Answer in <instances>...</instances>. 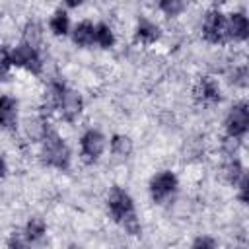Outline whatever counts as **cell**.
Returning a JSON list of instances; mask_svg holds the SVG:
<instances>
[{"label": "cell", "instance_id": "obj_1", "mask_svg": "<svg viewBox=\"0 0 249 249\" xmlns=\"http://www.w3.org/2000/svg\"><path fill=\"white\" fill-rule=\"evenodd\" d=\"M107 204H109L111 216H113L128 233H132V235L140 233V224H138V218H136V212H134V204H132V198L128 196V193H124L123 189L115 187V189L109 193Z\"/></svg>", "mask_w": 249, "mask_h": 249}, {"label": "cell", "instance_id": "obj_2", "mask_svg": "<svg viewBox=\"0 0 249 249\" xmlns=\"http://www.w3.org/2000/svg\"><path fill=\"white\" fill-rule=\"evenodd\" d=\"M43 140V161L56 169H66L70 163V150L64 140L53 130H49Z\"/></svg>", "mask_w": 249, "mask_h": 249}, {"label": "cell", "instance_id": "obj_3", "mask_svg": "<svg viewBox=\"0 0 249 249\" xmlns=\"http://www.w3.org/2000/svg\"><path fill=\"white\" fill-rule=\"evenodd\" d=\"M10 58H12V64L21 66V68H25V70H29V72H33V74H39V72H41V58H39L37 49L29 47V45H25V43L18 45V47L10 53Z\"/></svg>", "mask_w": 249, "mask_h": 249}, {"label": "cell", "instance_id": "obj_4", "mask_svg": "<svg viewBox=\"0 0 249 249\" xmlns=\"http://www.w3.org/2000/svg\"><path fill=\"white\" fill-rule=\"evenodd\" d=\"M249 126V109L247 103H237L231 107V111L228 113L226 119V128H228V136L231 138H239L247 132Z\"/></svg>", "mask_w": 249, "mask_h": 249}, {"label": "cell", "instance_id": "obj_5", "mask_svg": "<svg viewBox=\"0 0 249 249\" xmlns=\"http://www.w3.org/2000/svg\"><path fill=\"white\" fill-rule=\"evenodd\" d=\"M177 189V177L171 171H161L150 181V195L154 202H163Z\"/></svg>", "mask_w": 249, "mask_h": 249}, {"label": "cell", "instance_id": "obj_6", "mask_svg": "<svg viewBox=\"0 0 249 249\" xmlns=\"http://www.w3.org/2000/svg\"><path fill=\"white\" fill-rule=\"evenodd\" d=\"M202 33L206 37V41L210 43H222L228 37V27H226V18L222 12H208L204 18V25H202Z\"/></svg>", "mask_w": 249, "mask_h": 249}, {"label": "cell", "instance_id": "obj_7", "mask_svg": "<svg viewBox=\"0 0 249 249\" xmlns=\"http://www.w3.org/2000/svg\"><path fill=\"white\" fill-rule=\"evenodd\" d=\"M105 148V136L97 130H88L82 136V158L86 161H95Z\"/></svg>", "mask_w": 249, "mask_h": 249}, {"label": "cell", "instance_id": "obj_8", "mask_svg": "<svg viewBox=\"0 0 249 249\" xmlns=\"http://www.w3.org/2000/svg\"><path fill=\"white\" fill-rule=\"evenodd\" d=\"M195 97L202 103H216L220 101V88L214 78L204 76L196 86H195Z\"/></svg>", "mask_w": 249, "mask_h": 249}, {"label": "cell", "instance_id": "obj_9", "mask_svg": "<svg viewBox=\"0 0 249 249\" xmlns=\"http://www.w3.org/2000/svg\"><path fill=\"white\" fill-rule=\"evenodd\" d=\"M16 123H18V101L8 95H2L0 97V126L6 130H12L16 128Z\"/></svg>", "mask_w": 249, "mask_h": 249}, {"label": "cell", "instance_id": "obj_10", "mask_svg": "<svg viewBox=\"0 0 249 249\" xmlns=\"http://www.w3.org/2000/svg\"><path fill=\"white\" fill-rule=\"evenodd\" d=\"M226 27H228V37H233L237 41H243L249 35V21L241 12L231 14L230 19H226Z\"/></svg>", "mask_w": 249, "mask_h": 249}, {"label": "cell", "instance_id": "obj_11", "mask_svg": "<svg viewBox=\"0 0 249 249\" xmlns=\"http://www.w3.org/2000/svg\"><path fill=\"white\" fill-rule=\"evenodd\" d=\"M72 39H74V43L80 45V47H88V45H91V43L95 41V27H93V23H89V21H82V23H78L76 29H74Z\"/></svg>", "mask_w": 249, "mask_h": 249}, {"label": "cell", "instance_id": "obj_12", "mask_svg": "<svg viewBox=\"0 0 249 249\" xmlns=\"http://www.w3.org/2000/svg\"><path fill=\"white\" fill-rule=\"evenodd\" d=\"M136 37L142 41V43H154L160 39V27L148 19H140L138 21V27H136Z\"/></svg>", "mask_w": 249, "mask_h": 249}, {"label": "cell", "instance_id": "obj_13", "mask_svg": "<svg viewBox=\"0 0 249 249\" xmlns=\"http://www.w3.org/2000/svg\"><path fill=\"white\" fill-rule=\"evenodd\" d=\"M45 230H47V226H45V220L43 218H31L29 222H27V226H25V237L29 239V241H37V239H41L43 235H45Z\"/></svg>", "mask_w": 249, "mask_h": 249}, {"label": "cell", "instance_id": "obj_14", "mask_svg": "<svg viewBox=\"0 0 249 249\" xmlns=\"http://www.w3.org/2000/svg\"><path fill=\"white\" fill-rule=\"evenodd\" d=\"M111 150L115 156H121V158H126L130 152H132V142L128 136H123V134H115L113 140H111Z\"/></svg>", "mask_w": 249, "mask_h": 249}, {"label": "cell", "instance_id": "obj_15", "mask_svg": "<svg viewBox=\"0 0 249 249\" xmlns=\"http://www.w3.org/2000/svg\"><path fill=\"white\" fill-rule=\"evenodd\" d=\"M25 132H27V136H29L31 140H43V138L47 136L49 128L45 126V123H43L41 119H29V121L25 123Z\"/></svg>", "mask_w": 249, "mask_h": 249}, {"label": "cell", "instance_id": "obj_16", "mask_svg": "<svg viewBox=\"0 0 249 249\" xmlns=\"http://www.w3.org/2000/svg\"><path fill=\"white\" fill-rule=\"evenodd\" d=\"M41 35H43V33H41V25L35 23V21H29V23L25 25V29H23V43L35 49V47L41 43Z\"/></svg>", "mask_w": 249, "mask_h": 249}, {"label": "cell", "instance_id": "obj_17", "mask_svg": "<svg viewBox=\"0 0 249 249\" xmlns=\"http://www.w3.org/2000/svg\"><path fill=\"white\" fill-rule=\"evenodd\" d=\"M51 29H53V33H56V35H66L68 33V16H66V12L64 10H56L54 12V16L51 18Z\"/></svg>", "mask_w": 249, "mask_h": 249}, {"label": "cell", "instance_id": "obj_18", "mask_svg": "<svg viewBox=\"0 0 249 249\" xmlns=\"http://www.w3.org/2000/svg\"><path fill=\"white\" fill-rule=\"evenodd\" d=\"M95 43H99L103 49L113 47L115 37H113V31H111V27H109L107 23H99V25H95Z\"/></svg>", "mask_w": 249, "mask_h": 249}, {"label": "cell", "instance_id": "obj_19", "mask_svg": "<svg viewBox=\"0 0 249 249\" xmlns=\"http://www.w3.org/2000/svg\"><path fill=\"white\" fill-rule=\"evenodd\" d=\"M241 175H243V167H241V163L237 161V160H231V161H228L226 165H224V177L230 181V183H237L239 179H241Z\"/></svg>", "mask_w": 249, "mask_h": 249}, {"label": "cell", "instance_id": "obj_20", "mask_svg": "<svg viewBox=\"0 0 249 249\" xmlns=\"http://www.w3.org/2000/svg\"><path fill=\"white\" fill-rule=\"evenodd\" d=\"M27 243H29V239L25 237V233L14 231L8 239V249H27Z\"/></svg>", "mask_w": 249, "mask_h": 249}, {"label": "cell", "instance_id": "obj_21", "mask_svg": "<svg viewBox=\"0 0 249 249\" xmlns=\"http://www.w3.org/2000/svg\"><path fill=\"white\" fill-rule=\"evenodd\" d=\"M183 8H185V4L179 0H163L160 4V10H163L167 16H177L179 12H183Z\"/></svg>", "mask_w": 249, "mask_h": 249}, {"label": "cell", "instance_id": "obj_22", "mask_svg": "<svg viewBox=\"0 0 249 249\" xmlns=\"http://www.w3.org/2000/svg\"><path fill=\"white\" fill-rule=\"evenodd\" d=\"M10 66H12V58H10V53H8L6 49H0V78L8 74Z\"/></svg>", "mask_w": 249, "mask_h": 249}, {"label": "cell", "instance_id": "obj_23", "mask_svg": "<svg viewBox=\"0 0 249 249\" xmlns=\"http://www.w3.org/2000/svg\"><path fill=\"white\" fill-rule=\"evenodd\" d=\"M191 249H216V243L212 237H198Z\"/></svg>", "mask_w": 249, "mask_h": 249}, {"label": "cell", "instance_id": "obj_24", "mask_svg": "<svg viewBox=\"0 0 249 249\" xmlns=\"http://www.w3.org/2000/svg\"><path fill=\"white\" fill-rule=\"evenodd\" d=\"M233 82L239 84V86H247V70H245V68H237Z\"/></svg>", "mask_w": 249, "mask_h": 249}, {"label": "cell", "instance_id": "obj_25", "mask_svg": "<svg viewBox=\"0 0 249 249\" xmlns=\"http://www.w3.org/2000/svg\"><path fill=\"white\" fill-rule=\"evenodd\" d=\"M237 146H239V138H231V136H228L226 140H224V148L231 154V152H235L237 150Z\"/></svg>", "mask_w": 249, "mask_h": 249}, {"label": "cell", "instance_id": "obj_26", "mask_svg": "<svg viewBox=\"0 0 249 249\" xmlns=\"http://www.w3.org/2000/svg\"><path fill=\"white\" fill-rule=\"evenodd\" d=\"M239 198L241 202H247V175H241V183H239Z\"/></svg>", "mask_w": 249, "mask_h": 249}, {"label": "cell", "instance_id": "obj_27", "mask_svg": "<svg viewBox=\"0 0 249 249\" xmlns=\"http://www.w3.org/2000/svg\"><path fill=\"white\" fill-rule=\"evenodd\" d=\"M4 173H6V163H4V160L0 158V179L4 177Z\"/></svg>", "mask_w": 249, "mask_h": 249}, {"label": "cell", "instance_id": "obj_28", "mask_svg": "<svg viewBox=\"0 0 249 249\" xmlns=\"http://www.w3.org/2000/svg\"><path fill=\"white\" fill-rule=\"evenodd\" d=\"M68 249H82V247H80V245H70Z\"/></svg>", "mask_w": 249, "mask_h": 249}]
</instances>
